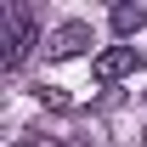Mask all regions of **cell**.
<instances>
[{
    "instance_id": "5b68a950",
    "label": "cell",
    "mask_w": 147,
    "mask_h": 147,
    "mask_svg": "<svg viewBox=\"0 0 147 147\" xmlns=\"http://www.w3.org/2000/svg\"><path fill=\"white\" fill-rule=\"evenodd\" d=\"M34 96H40V102H45V108H57V113H68V108H74V96L62 91V85H40Z\"/></svg>"
},
{
    "instance_id": "8992f818",
    "label": "cell",
    "mask_w": 147,
    "mask_h": 147,
    "mask_svg": "<svg viewBox=\"0 0 147 147\" xmlns=\"http://www.w3.org/2000/svg\"><path fill=\"white\" fill-rule=\"evenodd\" d=\"M28 147H68V142H57V136H40V142H28Z\"/></svg>"
},
{
    "instance_id": "3957f363",
    "label": "cell",
    "mask_w": 147,
    "mask_h": 147,
    "mask_svg": "<svg viewBox=\"0 0 147 147\" xmlns=\"http://www.w3.org/2000/svg\"><path fill=\"white\" fill-rule=\"evenodd\" d=\"M85 45H91V23H62L57 34H45V57H57V62L62 57H79Z\"/></svg>"
},
{
    "instance_id": "277c9868",
    "label": "cell",
    "mask_w": 147,
    "mask_h": 147,
    "mask_svg": "<svg viewBox=\"0 0 147 147\" xmlns=\"http://www.w3.org/2000/svg\"><path fill=\"white\" fill-rule=\"evenodd\" d=\"M108 23H113V34H119V40H130V34H142V28H147V11L136 6V0H119V6L108 11Z\"/></svg>"
},
{
    "instance_id": "52a82bcc",
    "label": "cell",
    "mask_w": 147,
    "mask_h": 147,
    "mask_svg": "<svg viewBox=\"0 0 147 147\" xmlns=\"http://www.w3.org/2000/svg\"><path fill=\"white\" fill-rule=\"evenodd\" d=\"M142 147H147V130H142Z\"/></svg>"
},
{
    "instance_id": "6da1fadb",
    "label": "cell",
    "mask_w": 147,
    "mask_h": 147,
    "mask_svg": "<svg viewBox=\"0 0 147 147\" xmlns=\"http://www.w3.org/2000/svg\"><path fill=\"white\" fill-rule=\"evenodd\" d=\"M0 68H23V57L34 45V11L28 6H0Z\"/></svg>"
},
{
    "instance_id": "ba28073f",
    "label": "cell",
    "mask_w": 147,
    "mask_h": 147,
    "mask_svg": "<svg viewBox=\"0 0 147 147\" xmlns=\"http://www.w3.org/2000/svg\"><path fill=\"white\" fill-rule=\"evenodd\" d=\"M11 147H23V142H11Z\"/></svg>"
},
{
    "instance_id": "7a4b0ae2",
    "label": "cell",
    "mask_w": 147,
    "mask_h": 147,
    "mask_svg": "<svg viewBox=\"0 0 147 147\" xmlns=\"http://www.w3.org/2000/svg\"><path fill=\"white\" fill-rule=\"evenodd\" d=\"M136 68H142V51H136V45H113V51H102L91 62V74L102 79V85H119V79H130Z\"/></svg>"
}]
</instances>
